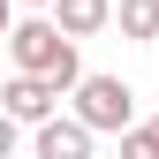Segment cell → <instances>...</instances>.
Returning a JSON list of instances; mask_svg holds the SVG:
<instances>
[{
    "label": "cell",
    "instance_id": "cell-1",
    "mask_svg": "<svg viewBox=\"0 0 159 159\" xmlns=\"http://www.w3.org/2000/svg\"><path fill=\"white\" fill-rule=\"evenodd\" d=\"M8 53H15V76H38L53 98L84 84V61H76V46L46 23V15H30V23H8Z\"/></svg>",
    "mask_w": 159,
    "mask_h": 159
},
{
    "label": "cell",
    "instance_id": "cell-2",
    "mask_svg": "<svg viewBox=\"0 0 159 159\" xmlns=\"http://www.w3.org/2000/svg\"><path fill=\"white\" fill-rule=\"evenodd\" d=\"M76 129H91V136H129L136 129V91L121 84V76H84L76 84V114H68Z\"/></svg>",
    "mask_w": 159,
    "mask_h": 159
},
{
    "label": "cell",
    "instance_id": "cell-3",
    "mask_svg": "<svg viewBox=\"0 0 159 159\" xmlns=\"http://www.w3.org/2000/svg\"><path fill=\"white\" fill-rule=\"evenodd\" d=\"M53 106H61V98L38 84V76H15V84L0 91V114H8L15 129H46V121H53Z\"/></svg>",
    "mask_w": 159,
    "mask_h": 159
},
{
    "label": "cell",
    "instance_id": "cell-4",
    "mask_svg": "<svg viewBox=\"0 0 159 159\" xmlns=\"http://www.w3.org/2000/svg\"><path fill=\"white\" fill-rule=\"evenodd\" d=\"M46 23L76 46V38H91V30H106V23H114V0H53V15H46Z\"/></svg>",
    "mask_w": 159,
    "mask_h": 159
},
{
    "label": "cell",
    "instance_id": "cell-5",
    "mask_svg": "<svg viewBox=\"0 0 159 159\" xmlns=\"http://www.w3.org/2000/svg\"><path fill=\"white\" fill-rule=\"evenodd\" d=\"M38 159H91V129H76L68 114H53L38 129Z\"/></svg>",
    "mask_w": 159,
    "mask_h": 159
},
{
    "label": "cell",
    "instance_id": "cell-6",
    "mask_svg": "<svg viewBox=\"0 0 159 159\" xmlns=\"http://www.w3.org/2000/svg\"><path fill=\"white\" fill-rule=\"evenodd\" d=\"M114 23H121V38L159 46V0H121V8H114Z\"/></svg>",
    "mask_w": 159,
    "mask_h": 159
},
{
    "label": "cell",
    "instance_id": "cell-7",
    "mask_svg": "<svg viewBox=\"0 0 159 159\" xmlns=\"http://www.w3.org/2000/svg\"><path fill=\"white\" fill-rule=\"evenodd\" d=\"M121 159H159V136H152V129H144V121H136V129H129V136H121Z\"/></svg>",
    "mask_w": 159,
    "mask_h": 159
},
{
    "label": "cell",
    "instance_id": "cell-8",
    "mask_svg": "<svg viewBox=\"0 0 159 159\" xmlns=\"http://www.w3.org/2000/svg\"><path fill=\"white\" fill-rule=\"evenodd\" d=\"M15 136H23V129H15L8 114H0V159H15Z\"/></svg>",
    "mask_w": 159,
    "mask_h": 159
},
{
    "label": "cell",
    "instance_id": "cell-9",
    "mask_svg": "<svg viewBox=\"0 0 159 159\" xmlns=\"http://www.w3.org/2000/svg\"><path fill=\"white\" fill-rule=\"evenodd\" d=\"M8 23H15V8H8V0H0V38H8Z\"/></svg>",
    "mask_w": 159,
    "mask_h": 159
},
{
    "label": "cell",
    "instance_id": "cell-10",
    "mask_svg": "<svg viewBox=\"0 0 159 159\" xmlns=\"http://www.w3.org/2000/svg\"><path fill=\"white\" fill-rule=\"evenodd\" d=\"M8 8H53V0H8Z\"/></svg>",
    "mask_w": 159,
    "mask_h": 159
},
{
    "label": "cell",
    "instance_id": "cell-11",
    "mask_svg": "<svg viewBox=\"0 0 159 159\" xmlns=\"http://www.w3.org/2000/svg\"><path fill=\"white\" fill-rule=\"evenodd\" d=\"M144 129H152V136H159V121H144Z\"/></svg>",
    "mask_w": 159,
    "mask_h": 159
}]
</instances>
